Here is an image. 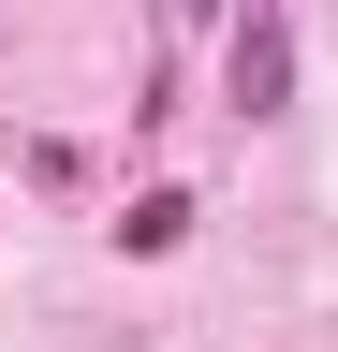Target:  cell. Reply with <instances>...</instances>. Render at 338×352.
<instances>
[{"mask_svg":"<svg viewBox=\"0 0 338 352\" xmlns=\"http://www.w3.org/2000/svg\"><path fill=\"white\" fill-rule=\"evenodd\" d=\"M221 103H235V118H279V103H294V15H279V0H250V15H235V44H221Z\"/></svg>","mask_w":338,"mask_h":352,"instance_id":"obj_1","label":"cell"},{"mask_svg":"<svg viewBox=\"0 0 338 352\" xmlns=\"http://www.w3.org/2000/svg\"><path fill=\"white\" fill-rule=\"evenodd\" d=\"M191 235V191H133V220H118V250H177Z\"/></svg>","mask_w":338,"mask_h":352,"instance_id":"obj_2","label":"cell"},{"mask_svg":"<svg viewBox=\"0 0 338 352\" xmlns=\"http://www.w3.org/2000/svg\"><path fill=\"white\" fill-rule=\"evenodd\" d=\"M177 15H191V30H206V15H221V0H177Z\"/></svg>","mask_w":338,"mask_h":352,"instance_id":"obj_3","label":"cell"}]
</instances>
